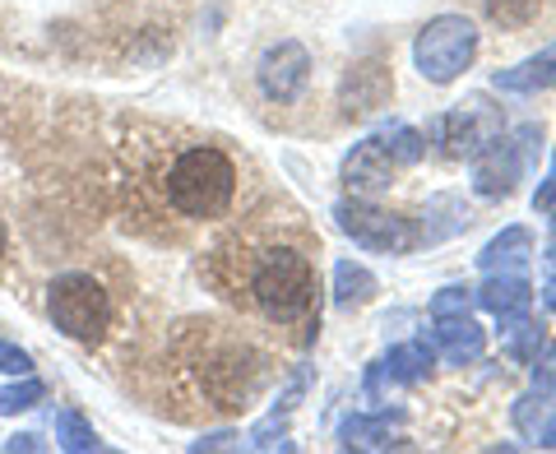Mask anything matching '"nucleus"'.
<instances>
[{"mask_svg":"<svg viewBox=\"0 0 556 454\" xmlns=\"http://www.w3.org/2000/svg\"><path fill=\"white\" fill-rule=\"evenodd\" d=\"M163 200L190 223H214L237 200V163L218 144H186L163 167Z\"/></svg>","mask_w":556,"mask_h":454,"instance_id":"1","label":"nucleus"},{"mask_svg":"<svg viewBox=\"0 0 556 454\" xmlns=\"http://www.w3.org/2000/svg\"><path fill=\"white\" fill-rule=\"evenodd\" d=\"M247 302L269 325H298L311 302H316V269L311 260L278 241V247H260L247 255Z\"/></svg>","mask_w":556,"mask_h":454,"instance_id":"2","label":"nucleus"},{"mask_svg":"<svg viewBox=\"0 0 556 454\" xmlns=\"http://www.w3.org/2000/svg\"><path fill=\"white\" fill-rule=\"evenodd\" d=\"M47 316L75 343H98L112 329V297L93 274H61L47 288Z\"/></svg>","mask_w":556,"mask_h":454,"instance_id":"3","label":"nucleus"},{"mask_svg":"<svg viewBox=\"0 0 556 454\" xmlns=\"http://www.w3.org/2000/svg\"><path fill=\"white\" fill-rule=\"evenodd\" d=\"M478 56V28L464 20V14H441L431 20L413 42V61L417 75L431 84H455Z\"/></svg>","mask_w":556,"mask_h":454,"instance_id":"4","label":"nucleus"},{"mask_svg":"<svg viewBox=\"0 0 556 454\" xmlns=\"http://www.w3.org/2000/svg\"><path fill=\"white\" fill-rule=\"evenodd\" d=\"M538 144H543V130H538V126H519L515 139L496 135L492 144H486L473 159V190L482 200H506L515 190V181L533 167Z\"/></svg>","mask_w":556,"mask_h":454,"instance_id":"5","label":"nucleus"},{"mask_svg":"<svg viewBox=\"0 0 556 454\" xmlns=\"http://www.w3.org/2000/svg\"><path fill=\"white\" fill-rule=\"evenodd\" d=\"M334 218H339L343 232L357 241V247L380 251V255H404V251H413L417 241H422L408 218L390 214V209H376V204H367L362 196L339 200V204H334Z\"/></svg>","mask_w":556,"mask_h":454,"instance_id":"6","label":"nucleus"},{"mask_svg":"<svg viewBox=\"0 0 556 454\" xmlns=\"http://www.w3.org/2000/svg\"><path fill=\"white\" fill-rule=\"evenodd\" d=\"M501 135V112L486 108V98H468L459 108L431 121L427 139L437 144L445 159H478V153Z\"/></svg>","mask_w":556,"mask_h":454,"instance_id":"7","label":"nucleus"},{"mask_svg":"<svg viewBox=\"0 0 556 454\" xmlns=\"http://www.w3.org/2000/svg\"><path fill=\"white\" fill-rule=\"evenodd\" d=\"M255 79H260V89H265L269 102H292L311 79L306 47L292 42V38L265 47V56H260V65H255Z\"/></svg>","mask_w":556,"mask_h":454,"instance_id":"8","label":"nucleus"},{"mask_svg":"<svg viewBox=\"0 0 556 454\" xmlns=\"http://www.w3.org/2000/svg\"><path fill=\"white\" fill-rule=\"evenodd\" d=\"M394 93V79H390V65L386 61H357L348 65V75L339 84V108L348 116H371L390 102Z\"/></svg>","mask_w":556,"mask_h":454,"instance_id":"9","label":"nucleus"},{"mask_svg":"<svg viewBox=\"0 0 556 454\" xmlns=\"http://www.w3.org/2000/svg\"><path fill=\"white\" fill-rule=\"evenodd\" d=\"M343 186L362 200L386 196L394 186V159H390L386 139H362V144H353V153L343 159Z\"/></svg>","mask_w":556,"mask_h":454,"instance_id":"10","label":"nucleus"},{"mask_svg":"<svg viewBox=\"0 0 556 454\" xmlns=\"http://www.w3.org/2000/svg\"><path fill=\"white\" fill-rule=\"evenodd\" d=\"M399 427H404V408L394 413H348L339 423V441L343 450H386V445H399L404 436H399Z\"/></svg>","mask_w":556,"mask_h":454,"instance_id":"11","label":"nucleus"},{"mask_svg":"<svg viewBox=\"0 0 556 454\" xmlns=\"http://www.w3.org/2000/svg\"><path fill=\"white\" fill-rule=\"evenodd\" d=\"M431 348H437V353H441L450 366H468V362L482 357L486 335H482L478 320H468V316H445V320H437V329H431Z\"/></svg>","mask_w":556,"mask_h":454,"instance_id":"12","label":"nucleus"},{"mask_svg":"<svg viewBox=\"0 0 556 454\" xmlns=\"http://www.w3.org/2000/svg\"><path fill=\"white\" fill-rule=\"evenodd\" d=\"M473 302L482 311H492L496 320H510V316H525L533 306V283L519 274H486V283L473 288Z\"/></svg>","mask_w":556,"mask_h":454,"instance_id":"13","label":"nucleus"},{"mask_svg":"<svg viewBox=\"0 0 556 454\" xmlns=\"http://www.w3.org/2000/svg\"><path fill=\"white\" fill-rule=\"evenodd\" d=\"M529 260H533V232L529 227H506V232L492 237L478 251V265L486 274H515V269H525Z\"/></svg>","mask_w":556,"mask_h":454,"instance_id":"14","label":"nucleus"},{"mask_svg":"<svg viewBox=\"0 0 556 454\" xmlns=\"http://www.w3.org/2000/svg\"><path fill=\"white\" fill-rule=\"evenodd\" d=\"M496 89L501 93H519V98H529L538 89H552L556 84V42L543 47L538 56H529L525 65H515V70H496Z\"/></svg>","mask_w":556,"mask_h":454,"instance_id":"15","label":"nucleus"},{"mask_svg":"<svg viewBox=\"0 0 556 454\" xmlns=\"http://www.w3.org/2000/svg\"><path fill=\"white\" fill-rule=\"evenodd\" d=\"M431 366H437V348L427 339H413V343L390 348V357L380 362V376L399 380V386H417V380L431 376Z\"/></svg>","mask_w":556,"mask_h":454,"instance_id":"16","label":"nucleus"},{"mask_svg":"<svg viewBox=\"0 0 556 454\" xmlns=\"http://www.w3.org/2000/svg\"><path fill=\"white\" fill-rule=\"evenodd\" d=\"M376 292H380V283L367 265H353V260H339L334 265V302L339 306H367Z\"/></svg>","mask_w":556,"mask_h":454,"instance_id":"17","label":"nucleus"},{"mask_svg":"<svg viewBox=\"0 0 556 454\" xmlns=\"http://www.w3.org/2000/svg\"><path fill=\"white\" fill-rule=\"evenodd\" d=\"M51 427H56V445L61 450H70V454H84V450H102V441H98V431L84 423L79 413H56L51 417Z\"/></svg>","mask_w":556,"mask_h":454,"instance_id":"18","label":"nucleus"},{"mask_svg":"<svg viewBox=\"0 0 556 454\" xmlns=\"http://www.w3.org/2000/svg\"><path fill=\"white\" fill-rule=\"evenodd\" d=\"M386 139V149H390V159L399 163V167H417L427 159V135H417L413 126H404V121H394V126L380 135Z\"/></svg>","mask_w":556,"mask_h":454,"instance_id":"19","label":"nucleus"},{"mask_svg":"<svg viewBox=\"0 0 556 454\" xmlns=\"http://www.w3.org/2000/svg\"><path fill=\"white\" fill-rule=\"evenodd\" d=\"M501 325H510V357L515 362H529V357H538V348H543V325H533L529 320V311L525 316H510V320H501Z\"/></svg>","mask_w":556,"mask_h":454,"instance_id":"20","label":"nucleus"},{"mask_svg":"<svg viewBox=\"0 0 556 454\" xmlns=\"http://www.w3.org/2000/svg\"><path fill=\"white\" fill-rule=\"evenodd\" d=\"M486 14H492L501 28H525L543 14V0H486Z\"/></svg>","mask_w":556,"mask_h":454,"instance_id":"21","label":"nucleus"},{"mask_svg":"<svg viewBox=\"0 0 556 454\" xmlns=\"http://www.w3.org/2000/svg\"><path fill=\"white\" fill-rule=\"evenodd\" d=\"M42 399H47V386H42V380L20 376L14 386L0 390V413L14 417V413H24V408H33V404H42Z\"/></svg>","mask_w":556,"mask_h":454,"instance_id":"22","label":"nucleus"},{"mask_svg":"<svg viewBox=\"0 0 556 454\" xmlns=\"http://www.w3.org/2000/svg\"><path fill=\"white\" fill-rule=\"evenodd\" d=\"M468 306H473V288H441L431 297V316L445 320V316H468Z\"/></svg>","mask_w":556,"mask_h":454,"instance_id":"23","label":"nucleus"},{"mask_svg":"<svg viewBox=\"0 0 556 454\" xmlns=\"http://www.w3.org/2000/svg\"><path fill=\"white\" fill-rule=\"evenodd\" d=\"M543 408H547V394H543V390L525 394V399L515 404V427L525 431V436H533L538 427H543Z\"/></svg>","mask_w":556,"mask_h":454,"instance_id":"24","label":"nucleus"},{"mask_svg":"<svg viewBox=\"0 0 556 454\" xmlns=\"http://www.w3.org/2000/svg\"><path fill=\"white\" fill-rule=\"evenodd\" d=\"M251 450H292L283 423H278V413L269 417V423H260V427L251 431Z\"/></svg>","mask_w":556,"mask_h":454,"instance_id":"25","label":"nucleus"},{"mask_svg":"<svg viewBox=\"0 0 556 454\" xmlns=\"http://www.w3.org/2000/svg\"><path fill=\"white\" fill-rule=\"evenodd\" d=\"M0 371L5 376H33V357L14 343H0Z\"/></svg>","mask_w":556,"mask_h":454,"instance_id":"26","label":"nucleus"},{"mask_svg":"<svg viewBox=\"0 0 556 454\" xmlns=\"http://www.w3.org/2000/svg\"><path fill=\"white\" fill-rule=\"evenodd\" d=\"M556 386V348H543V362H538V371H533V390H552Z\"/></svg>","mask_w":556,"mask_h":454,"instance_id":"27","label":"nucleus"},{"mask_svg":"<svg viewBox=\"0 0 556 454\" xmlns=\"http://www.w3.org/2000/svg\"><path fill=\"white\" fill-rule=\"evenodd\" d=\"M237 441H241L237 431H214V436H204V441H195L190 450H195V454H200V450H232Z\"/></svg>","mask_w":556,"mask_h":454,"instance_id":"28","label":"nucleus"},{"mask_svg":"<svg viewBox=\"0 0 556 454\" xmlns=\"http://www.w3.org/2000/svg\"><path fill=\"white\" fill-rule=\"evenodd\" d=\"M5 450H10V454H14V450H42V441H38V436H33V431H24V436H10Z\"/></svg>","mask_w":556,"mask_h":454,"instance_id":"29","label":"nucleus"},{"mask_svg":"<svg viewBox=\"0 0 556 454\" xmlns=\"http://www.w3.org/2000/svg\"><path fill=\"white\" fill-rule=\"evenodd\" d=\"M538 441H543V445H556V413L547 417L543 427H538Z\"/></svg>","mask_w":556,"mask_h":454,"instance_id":"30","label":"nucleus"},{"mask_svg":"<svg viewBox=\"0 0 556 454\" xmlns=\"http://www.w3.org/2000/svg\"><path fill=\"white\" fill-rule=\"evenodd\" d=\"M543 302H547V306H552V311H556V274H552V278H547V288H543Z\"/></svg>","mask_w":556,"mask_h":454,"instance_id":"31","label":"nucleus"},{"mask_svg":"<svg viewBox=\"0 0 556 454\" xmlns=\"http://www.w3.org/2000/svg\"><path fill=\"white\" fill-rule=\"evenodd\" d=\"M5 247H10V232H5V218H0V255H5Z\"/></svg>","mask_w":556,"mask_h":454,"instance_id":"32","label":"nucleus"},{"mask_svg":"<svg viewBox=\"0 0 556 454\" xmlns=\"http://www.w3.org/2000/svg\"><path fill=\"white\" fill-rule=\"evenodd\" d=\"M547 269L556 274V237H552V247H547Z\"/></svg>","mask_w":556,"mask_h":454,"instance_id":"33","label":"nucleus"},{"mask_svg":"<svg viewBox=\"0 0 556 454\" xmlns=\"http://www.w3.org/2000/svg\"><path fill=\"white\" fill-rule=\"evenodd\" d=\"M552 237H556V218H552Z\"/></svg>","mask_w":556,"mask_h":454,"instance_id":"34","label":"nucleus"}]
</instances>
